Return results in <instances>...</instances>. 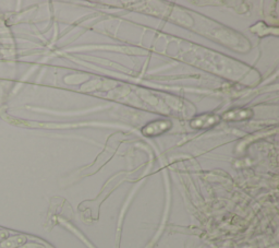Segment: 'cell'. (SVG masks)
Listing matches in <instances>:
<instances>
[{"label": "cell", "instance_id": "obj_1", "mask_svg": "<svg viewBox=\"0 0 279 248\" xmlns=\"http://www.w3.org/2000/svg\"><path fill=\"white\" fill-rule=\"evenodd\" d=\"M28 241L26 235H15L12 237L5 239L3 243H0V248H19L24 245Z\"/></svg>", "mask_w": 279, "mask_h": 248}, {"label": "cell", "instance_id": "obj_2", "mask_svg": "<svg viewBox=\"0 0 279 248\" xmlns=\"http://www.w3.org/2000/svg\"><path fill=\"white\" fill-rule=\"evenodd\" d=\"M19 248H46L45 245H43V244H40V243H35V241H27L26 244L22 245L21 247H19Z\"/></svg>", "mask_w": 279, "mask_h": 248}, {"label": "cell", "instance_id": "obj_3", "mask_svg": "<svg viewBox=\"0 0 279 248\" xmlns=\"http://www.w3.org/2000/svg\"><path fill=\"white\" fill-rule=\"evenodd\" d=\"M9 237V232L7 230H0V243Z\"/></svg>", "mask_w": 279, "mask_h": 248}]
</instances>
